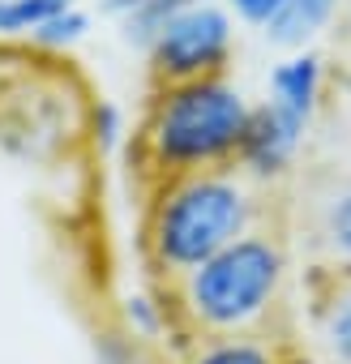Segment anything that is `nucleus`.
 Here are the masks:
<instances>
[{"label": "nucleus", "instance_id": "4468645a", "mask_svg": "<svg viewBox=\"0 0 351 364\" xmlns=\"http://www.w3.org/2000/svg\"><path fill=\"white\" fill-rule=\"evenodd\" d=\"M94 364H163V355H158L154 347H146V343L124 338V334L112 326V330H103V334L94 338Z\"/></svg>", "mask_w": 351, "mask_h": 364}, {"label": "nucleus", "instance_id": "423d86ee", "mask_svg": "<svg viewBox=\"0 0 351 364\" xmlns=\"http://www.w3.org/2000/svg\"><path fill=\"white\" fill-rule=\"evenodd\" d=\"M116 330L133 343L146 347H167V343H189L180 313H176L171 287H129L116 300Z\"/></svg>", "mask_w": 351, "mask_h": 364}, {"label": "nucleus", "instance_id": "20e7f679", "mask_svg": "<svg viewBox=\"0 0 351 364\" xmlns=\"http://www.w3.org/2000/svg\"><path fill=\"white\" fill-rule=\"evenodd\" d=\"M236 48V18L219 0H202L180 14H171L163 31L150 39L146 56L158 82H198L223 77Z\"/></svg>", "mask_w": 351, "mask_h": 364}, {"label": "nucleus", "instance_id": "39448f33", "mask_svg": "<svg viewBox=\"0 0 351 364\" xmlns=\"http://www.w3.org/2000/svg\"><path fill=\"white\" fill-rule=\"evenodd\" d=\"M308 120L274 107V103H257L253 116H249V129H244V141H240V154H236V171L253 185H274L283 180L300 150H304V137H308Z\"/></svg>", "mask_w": 351, "mask_h": 364}, {"label": "nucleus", "instance_id": "6e6552de", "mask_svg": "<svg viewBox=\"0 0 351 364\" xmlns=\"http://www.w3.org/2000/svg\"><path fill=\"white\" fill-rule=\"evenodd\" d=\"M180 364H304V360L279 330H270V334L189 338Z\"/></svg>", "mask_w": 351, "mask_h": 364}, {"label": "nucleus", "instance_id": "f257e3e1", "mask_svg": "<svg viewBox=\"0 0 351 364\" xmlns=\"http://www.w3.org/2000/svg\"><path fill=\"white\" fill-rule=\"evenodd\" d=\"M261 228L257 185L236 167L198 171V176H167L154 180L146 219H141V257L150 274L171 287L189 270L236 245Z\"/></svg>", "mask_w": 351, "mask_h": 364}, {"label": "nucleus", "instance_id": "f3484780", "mask_svg": "<svg viewBox=\"0 0 351 364\" xmlns=\"http://www.w3.org/2000/svg\"><path fill=\"white\" fill-rule=\"evenodd\" d=\"M342 31H347V39H351V0H342Z\"/></svg>", "mask_w": 351, "mask_h": 364}, {"label": "nucleus", "instance_id": "9b49d317", "mask_svg": "<svg viewBox=\"0 0 351 364\" xmlns=\"http://www.w3.org/2000/svg\"><path fill=\"white\" fill-rule=\"evenodd\" d=\"M317 240L338 270H351V185L334 189L317 215Z\"/></svg>", "mask_w": 351, "mask_h": 364}, {"label": "nucleus", "instance_id": "f03ea898", "mask_svg": "<svg viewBox=\"0 0 351 364\" xmlns=\"http://www.w3.org/2000/svg\"><path fill=\"white\" fill-rule=\"evenodd\" d=\"M291 257L270 228H253L180 283H171V300L189 338L223 334H270L287 309Z\"/></svg>", "mask_w": 351, "mask_h": 364}, {"label": "nucleus", "instance_id": "9d476101", "mask_svg": "<svg viewBox=\"0 0 351 364\" xmlns=\"http://www.w3.org/2000/svg\"><path fill=\"white\" fill-rule=\"evenodd\" d=\"M317 338L334 364H351V270H338L317 300Z\"/></svg>", "mask_w": 351, "mask_h": 364}, {"label": "nucleus", "instance_id": "dca6fc26", "mask_svg": "<svg viewBox=\"0 0 351 364\" xmlns=\"http://www.w3.org/2000/svg\"><path fill=\"white\" fill-rule=\"evenodd\" d=\"M283 5H287V0H223V9H227L232 18L249 22V26H266Z\"/></svg>", "mask_w": 351, "mask_h": 364}, {"label": "nucleus", "instance_id": "1a4fd4ad", "mask_svg": "<svg viewBox=\"0 0 351 364\" xmlns=\"http://www.w3.org/2000/svg\"><path fill=\"white\" fill-rule=\"evenodd\" d=\"M338 14H342V0H287V5L261 26V35H266L274 48L304 52V48H313V43L334 26Z\"/></svg>", "mask_w": 351, "mask_h": 364}, {"label": "nucleus", "instance_id": "f8f14e48", "mask_svg": "<svg viewBox=\"0 0 351 364\" xmlns=\"http://www.w3.org/2000/svg\"><path fill=\"white\" fill-rule=\"evenodd\" d=\"M69 5H77V0H0V35H9V39L26 35L31 39L48 18H56Z\"/></svg>", "mask_w": 351, "mask_h": 364}, {"label": "nucleus", "instance_id": "0eeeda50", "mask_svg": "<svg viewBox=\"0 0 351 364\" xmlns=\"http://www.w3.org/2000/svg\"><path fill=\"white\" fill-rule=\"evenodd\" d=\"M321 95H325V60L313 48L287 52L266 77V103H274V107H283L308 124L321 107Z\"/></svg>", "mask_w": 351, "mask_h": 364}, {"label": "nucleus", "instance_id": "2eb2a0df", "mask_svg": "<svg viewBox=\"0 0 351 364\" xmlns=\"http://www.w3.org/2000/svg\"><path fill=\"white\" fill-rule=\"evenodd\" d=\"M90 133H94V146L99 150H120L124 137H129V124H124V112L116 103H99L90 112Z\"/></svg>", "mask_w": 351, "mask_h": 364}, {"label": "nucleus", "instance_id": "ddd939ff", "mask_svg": "<svg viewBox=\"0 0 351 364\" xmlns=\"http://www.w3.org/2000/svg\"><path fill=\"white\" fill-rule=\"evenodd\" d=\"M86 35H90V14L77 9V5H69V9H60L56 18H48V22L31 35V43L43 48V52H69V48H77Z\"/></svg>", "mask_w": 351, "mask_h": 364}, {"label": "nucleus", "instance_id": "7ed1b4c3", "mask_svg": "<svg viewBox=\"0 0 351 364\" xmlns=\"http://www.w3.org/2000/svg\"><path fill=\"white\" fill-rule=\"evenodd\" d=\"M249 116L253 103L236 82H227V73L158 82L137 129V163L154 180L236 167Z\"/></svg>", "mask_w": 351, "mask_h": 364}]
</instances>
